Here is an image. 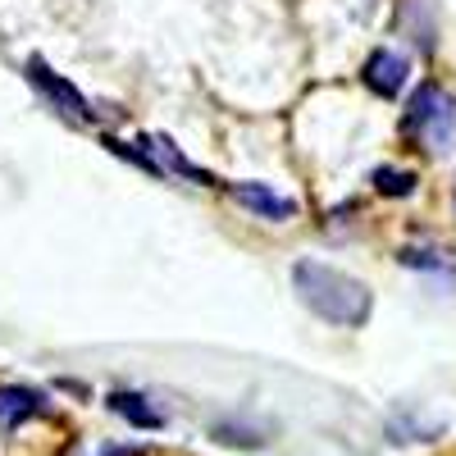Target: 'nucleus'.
Wrapping results in <instances>:
<instances>
[{
    "label": "nucleus",
    "instance_id": "nucleus-2",
    "mask_svg": "<svg viewBox=\"0 0 456 456\" xmlns=\"http://www.w3.org/2000/svg\"><path fill=\"white\" fill-rule=\"evenodd\" d=\"M406 133L420 137V146L429 151H447L456 137V96L438 83H420V92L406 105Z\"/></svg>",
    "mask_w": 456,
    "mask_h": 456
},
{
    "label": "nucleus",
    "instance_id": "nucleus-1",
    "mask_svg": "<svg viewBox=\"0 0 456 456\" xmlns=\"http://www.w3.org/2000/svg\"><path fill=\"white\" fill-rule=\"evenodd\" d=\"M292 283H297V297L306 306L329 320V324H342V329H361L370 320V288L352 274L333 270V265H320V260H297L292 265Z\"/></svg>",
    "mask_w": 456,
    "mask_h": 456
},
{
    "label": "nucleus",
    "instance_id": "nucleus-3",
    "mask_svg": "<svg viewBox=\"0 0 456 456\" xmlns=\"http://www.w3.org/2000/svg\"><path fill=\"white\" fill-rule=\"evenodd\" d=\"M28 78H32V87H37V92H42V96L64 114V119L92 124V105H87V96H83L78 87H73V83H64L46 60H37V55H32V60H28Z\"/></svg>",
    "mask_w": 456,
    "mask_h": 456
},
{
    "label": "nucleus",
    "instance_id": "nucleus-8",
    "mask_svg": "<svg viewBox=\"0 0 456 456\" xmlns=\"http://www.w3.org/2000/svg\"><path fill=\"white\" fill-rule=\"evenodd\" d=\"M146 146H156L160 156H165V165L174 169V174H183V178H197V183H206V187H215V178L201 169V165H192L187 156H178V146L169 142V137H146Z\"/></svg>",
    "mask_w": 456,
    "mask_h": 456
},
{
    "label": "nucleus",
    "instance_id": "nucleus-7",
    "mask_svg": "<svg viewBox=\"0 0 456 456\" xmlns=\"http://www.w3.org/2000/svg\"><path fill=\"white\" fill-rule=\"evenodd\" d=\"M110 411L124 415V420L137 425V429H160V425H165V415L151 406L142 393H110Z\"/></svg>",
    "mask_w": 456,
    "mask_h": 456
},
{
    "label": "nucleus",
    "instance_id": "nucleus-9",
    "mask_svg": "<svg viewBox=\"0 0 456 456\" xmlns=\"http://www.w3.org/2000/svg\"><path fill=\"white\" fill-rule=\"evenodd\" d=\"M374 187H379L384 197H411V192H415V174L384 165V169H374Z\"/></svg>",
    "mask_w": 456,
    "mask_h": 456
},
{
    "label": "nucleus",
    "instance_id": "nucleus-6",
    "mask_svg": "<svg viewBox=\"0 0 456 456\" xmlns=\"http://www.w3.org/2000/svg\"><path fill=\"white\" fill-rule=\"evenodd\" d=\"M46 411V397L37 388H0V429H19L23 420H32V415Z\"/></svg>",
    "mask_w": 456,
    "mask_h": 456
},
{
    "label": "nucleus",
    "instance_id": "nucleus-10",
    "mask_svg": "<svg viewBox=\"0 0 456 456\" xmlns=\"http://www.w3.org/2000/svg\"><path fill=\"white\" fill-rule=\"evenodd\" d=\"M101 456H146V447H105Z\"/></svg>",
    "mask_w": 456,
    "mask_h": 456
},
{
    "label": "nucleus",
    "instance_id": "nucleus-4",
    "mask_svg": "<svg viewBox=\"0 0 456 456\" xmlns=\"http://www.w3.org/2000/svg\"><path fill=\"white\" fill-rule=\"evenodd\" d=\"M406 73H411L406 55H397V51H374V55L365 60V87L379 92V96H397V92L406 87Z\"/></svg>",
    "mask_w": 456,
    "mask_h": 456
},
{
    "label": "nucleus",
    "instance_id": "nucleus-5",
    "mask_svg": "<svg viewBox=\"0 0 456 456\" xmlns=\"http://www.w3.org/2000/svg\"><path fill=\"white\" fill-rule=\"evenodd\" d=\"M233 197H238L251 215H260V219H288V215H297V201L270 192L265 183H233Z\"/></svg>",
    "mask_w": 456,
    "mask_h": 456
}]
</instances>
